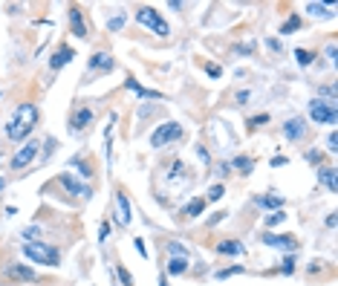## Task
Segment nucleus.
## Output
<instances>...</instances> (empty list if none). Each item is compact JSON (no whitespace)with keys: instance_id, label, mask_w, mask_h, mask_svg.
<instances>
[{"instance_id":"nucleus-1","label":"nucleus","mask_w":338,"mask_h":286,"mask_svg":"<svg viewBox=\"0 0 338 286\" xmlns=\"http://www.w3.org/2000/svg\"><path fill=\"white\" fill-rule=\"evenodd\" d=\"M38 119H41V113H38L35 104H18V110H15L12 119L6 122V136H9L12 142L26 139V136L38 127Z\"/></svg>"},{"instance_id":"nucleus-2","label":"nucleus","mask_w":338,"mask_h":286,"mask_svg":"<svg viewBox=\"0 0 338 286\" xmlns=\"http://www.w3.org/2000/svg\"><path fill=\"white\" fill-rule=\"evenodd\" d=\"M23 254L29 260H35L41 266H58L61 263V251L55 249V246H46V243H23Z\"/></svg>"},{"instance_id":"nucleus-3","label":"nucleus","mask_w":338,"mask_h":286,"mask_svg":"<svg viewBox=\"0 0 338 286\" xmlns=\"http://www.w3.org/2000/svg\"><path fill=\"white\" fill-rule=\"evenodd\" d=\"M136 20L142 23V26H148L151 32H156V35H162V38H168L171 35V26H168V20L162 18L156 9H148V6H142V9L136 12Z\"/></svg>"},{"instance_id":"nucleus-4","label":"nucleus","mask_w":338,"mask_h":286,"mask_svg":"<svg viewBox=\"0 0 338 286\" xmlns=\"http://www.w3.org/2000/svg\"><path fill=\"white\" fill-rule=\"evenodd\" d=\"M179 136H182V125H177V122H165V125H159L151 133V145L159 151V148H165V145L177 142Z\"/></svg>"},{"instance_id":"nucleus-5","label":"nucleus","mask_w":338,"mask_h":286,"mask_svg":"<svg viewBox=\"0 0 338 286\" xmlns=\"http://www.w3.org/2000/svg\"><path fill=\"white\" fill-rule=\"evenodd\" d=\"M309 119L318 122V125H335V104L332 101H321V99H312L309 101Z\"/></svg>"},{"instance_id":"nucleus-6","label":"nucleus","mask_w":338,"mask_h":286,"mask_svg":"<svg viewBox=\"0 0 338 286\" xmlns=\"http://www.w3.org/2000/svg\"><path fill=\"white\" fill-rule=\"evenodd\" d=\"M58 182L64 185V191H67L70 197H78V199H90V197H93V188L84 185V182H78L72 174H61V177H58Z\"/></svg>"},{"instance_id":"nucleus-7","label":"nucleus","mask_w":338,"mask_h":286,"mask_svg":"<svg viewBox=\"0 0 338 286\" xmlns=\"http://www.w3.org/2000/svg\"><path fill=\"white\" fill-rule=\"evenodd\" d=\"M41 151V142H38V139H29L26 145H23V148H20L18 153H15V156H12V168L15 170H20V168H26L29 162L35 159V153Z\"/></svg>"},{"instance_id":"nucleus-8","label":"nucleus","mask_w":338,"mask_h":286,"mask_svg":"<svg viewBox=\"0 0 338 286\" xmlns=\"http://www.w3.org/2000/svg\"><path fill=\"white\" fill-rule=\"evenodd\" d=\"M263 243H266L269 249H284V251H289V254L298 251V240H295V237H286V234L266 232V234H263Z\"/></svg>"},{"instance_id":"nucleus-9","label":"nucleus","mask_w":338,"mask_h":286,"mask_svg":"<svg viewBox=\"0 0 338 286\" xmlns=\"http://www.w3.org/2000/svg\"><path fill=\"white\" fill-rule=\"evenodd\" d=\"M284 136L289 139V142H301L303 136H306V122H303L301 116L286 119V125H284Z\"/></svg>"},{"instance_id":"nucleus-10","label":"nucleus","mask_w":338,"mask_h":286,"mask_svg":"<svg viewBox=\"0 0 338 286\" xmlns=\"http://www.w3.org/2000/svg\"><path fill=\"white\" fill-rule=\"evenodd\" d=\"M116 220H119V225H130V220H133L130 199H127L125 191H116Z\"/></svg>"},{"instance_id":"nucleus-11","label":"nucleus","mask_w":338,"mask_h":286,"mask_svg":"<svg viewBox=\"0 0 338 286\" xmlns=\"http://www.w3.org/2000/svg\"><path fill=\"white\" fill-rule=\"evenodd\" d=\"M72 58H75V49H72V46H58V49H55V55L49 58V70L58 72L61 67H67Z\"/></svg>"},{"instance_id":"nucleus-12","label":"nucleus","mask_w":338,"mask_h":286,"mask_svg":"<svg viewBox=\"0 0 338 286\" xmlns=\"http://www.w3.org/2000/svg\"><path fill=\"white\" fill-rule=\"evenodd\" d=\"M125 87L130 90V93H136L139 99H156V101H159V99H165V96H162L159 90H148V87H142V84H139V81L133 78V75H130V78L125 81Z\"/></svg>"},{"instance_id":"nucleus-13","label":"nucleus","mask_w":338,"mask_h":286,"mask_svg":"<svg viewBox=\"0 0 338 286\" xmlns=\"http://www.w3.org/2000/svg\"><path fill=\"white\" fill-rule=\"evenodd\" d=\"M90 122H93V110H90V107H78L75 113H72V119H70V130H72V133H78V130H84Z\"/></svg>"},{"instance_id":"nucleus-14","label":"nucleus","mask_w":338,"mask_h":286,"mask_svg":"<svg viewBox=\"0 0 338 286\" xmlns=\"http://www.w3.org/2000/svg\"><path fill=\"white\" fill-rule=\"evenodd\" d=\"M90 70L93 72H110L113 70V58L107 52H96L93 58H90Z\"/></svg>"},{"instance_id":"nucleus-15","label":"nucleus","mask_w":338,"mask_h":286,"mask_svg":"<svg viewBox=\"0 0 338 286\" xmlns=\"http://www.w3.org/2000/svg\"><path fill=\"white\" fill-rule=\"evenodd\" d=\"M70 26H72V35L87 38V26H84V15H81V9H78V6H72V9H70Z\"/></svg>"},{"instance_id":"nucleus-16","label":"nucleus","mask_w":338,"mask_h":286,"mask_svg":"<svg viewBox=\"0 0 338 286\" xmlns=\"http://www.w3.org/2000/svg\"><path fill=\"white\" fill-rule=\"evenodd\" d=\"M217 251H220V254H243L246 246H243L240 240H222V243H217Z\"/></svg>"},{"instance_id":"nucleus-17","label":"nucleus","mask_w":338,"mask_h":286,"mask_svg":"<svg viewBox=\"0 0 338 286\" xmlns=\"http://www.w3.org/2000/svg\"><path fill=\"white\" fill-rule=\"evenodd\" d=\"M9 275L15 277V280H35V269H29V266H9Z\"/></svg>"},{"instance_id":"nucleus-18","label":"nucleus","mask_w":338,"mask_h":286,"mask_svg":"<svg viewBox=\"0 0 338 286\" xmlns=\"http://www.w3.org/2000/svg\"><path fill=\"white\" fill-rule=\"evenodd\" d=\"M332 6H324V3H306V12H309V15H315V18H329V15H332Z\"/></svg>"},{"instance_id":"nucleus-19","label":"nucleus","mask_w":338,"mask_h":286,"mask_svg":"<svg viewBox=\"0 0 338 286\" xmlns=\"http://www.w3.org/2000/svg\"><path fill=\"white\" fill-rule=\"evenodd\" d=\"M185 269H188L185 258H171V263H168V275H185Z\"/></svg>"},{"instance_id":"nucleus-20","label":"nucleus","mask_w":338,"mask_h":286,"mask_svg":"<svg viewBox=\"0 0 338 286\" xmlns=\"http://www.w3.org/2000/svg\"><path fill=\"white\" fill-rule=\"evenodd\" d=\"M203 211H205V199H203V197L191 199V203H188V208H185V214H188V217H200Z\"/></svg>"},{"instance_id":"nucleus-21","label":"nucleus","mask_w":338,"mask_h":286,"mask_svg":"<svg viewBox=\"0 0 338 286\" xmlns=\"http://www.w3.org/2000/svg\"><path fill=\"white\" fill-rule=\"evenodd\" d=\"M318 177H321V182H324L329 191H335V168H324Z\"/></svg>"},{"instance_id":"nucleus-22","label":"nucleus","mask_w":338,"mask_h":286,"mask_svg":"<svg viewBox=\"0 0 338 286\" xmlns=\"http://www.w3.org/2000/svg\"><path fill=\"white\" fill-rule=\"evenodd\" d=\"M258 206H263V208H280V206H284V197H277V194H272V197H258Z\"/></svg>"},{"instance_id":"nucleus-23","label":"nucleus","mask_w":338,"mask_h":286,"mask_svg":"<svg viewBox=\"0 0 338 286\" xmlns=\"http://www.w3.org/2000/svg\"><path fill=\"white\" fill-rule=\"evenodd\" d=\"M298 26H301V18H298V15H289V18L284 20V26H280V35H289V32H295Z\"/></svg>"},{"instance_id":"nucleus-24","label":"nucleus","mask_w":338,"mask_h":286,"mask_svg":"<svg viewBox=\"0 0 338 286\" xmlns=\"http://www.w3.org/2000/svg\"><path fill=\"white\" fill-rule=\"evenodd\" d=\"M234 168L243 170V174H251V170H255V159H249V156H237V159H234Z\"/></svg>"},{"instance_id":"nucleus-25","label":"nucleus","mask_w":338,"mask_h":286,"mask_svg":"<svg viewBox=\"0 0 338 286\" xmlns=\"http://www.w3.org/2000/svg\"><path fill=\"white\" fill-rule=\"evenodd\" d=\"M125 20H127V15L125 12H119V15H113V18L107 20V29H110V32H119V29L125 26Z\"/></svg>"},{"instance_id":"nucleus-26","label":"nucleus","mask_w":338,"mask_h":286,"mask_svg":"<svg viewBox=\"0 0 338 286\" xmlns=\"http://www.w3.org/2000/svg\"><path fill=\"white\" fill-rule=\"evenodd\" d=\"M284 220H286V214H284V211H272V214H269L266 220H263V223H266L269 228H275V225H280Z\"/></svg>"},{"instance_id":"nucleus-27","label":"nucleus","mask_w":338,"mask_h":286,"mask_svg":"<svg viewBox=\"0 0 338 286\" xmlns=\"http://www.w3.org/2000/svg\"><path fill=\"white\" fill-rule=\"evenodd\" d=\"M23 237H26V240H41V234H44V228H41V225H29V228H23Z\"/></svg>"},{"instance_id":"nucleus-28","label":"nucleus","mask_w":338,"mask_h":286,"mask_svg":"<svg viewBox=\"0 0 338 286\" xmlns=\"http://www.w3.org/2000/svg\"><path fill=\"white\" fill-rule=\"evenodd\" d=\"M295 58H298V64H301V67H309L315 55H312V52H306V49H295Z\"/></svg>"},{"instance_id":"nucleus-29","label":"nucleus","mask_w":338,"mask_h":286,"mask_svg":"<svg viewBox=\"0 0 338 286\" xmlns=\"http://www.w3.org/2000/svg\"><path fill=\"white\" fill-rule=\"evenodd\" d=\"M243 272H246L243 266H232V269H220V272H217V277H220V280H226V277H232V275H243Z\"/></svg>"},{"instance_id":"nucleus-30","label":"nucleus","mask_w":338,"mask_h":286,"mask_svg":"<svg viewBox=\"0 0 338 286\" xmlns=\"http://www.w3.org/2000/svg\"><path fill=\"white\" fill-rule=\"evenodd\" d=\"M116 272H119V280H122L125 286H133V275H130L125 266H116Z\"/></svg>"},{"instance_id":"nucleus-31","label":"nucleus","mask_w":338,"mask_h":286,"mask_svg":"<svg viewBox=\"0 0 338 286\" xmlns=\"http://www.w3.org/2000/svg\"><path fill=\"white\" fill-rule=\"evenodd\" d=\"M168 249H171V254H174V258H185V254H188V249L182 246V243H171Z\"/></svg>"},{"instance_id":"nucleus-32","label":"nucleus","mask_w":338,"mask_h":286,"mask_svg":"<svg viewBox=\"0 0 338 286\" xmlns=\"http://www.w3.org/2000/svg\"><path fill=\"white\" fill-rule=\"evenodd\" d=\"M280 272H284V275H292V272H295V258H292V254L280 263Z\"/></svg>"},{"instance_id":"nucleus-33","label":"nucleus","mask_w":338,"mask_h":286,"mask_svg":"<svg viewBox=\"0 0 338 286\" xmlns=\"http://www.w3.org/2000/svg\"><path fill=\"white\" fill-rule=\"evenodd\" d=\"M222 194H226V188H222V185H211V188H208V199H220Z\"/></svg>"},{"instance_id":"nucleus-34","label":"nucleus","mask_w":338,"mask_h":286,"mask_svg":"<svg viewBox=\"0 0 338 286\" xmlns=\"http://www.w3.org/2000/svg\"><path fill=\"white\" fill-rule=\"evenodd\" d=\"M182 170H185V165H182V162H174V165H171V174H168V179H177L179 174H182Z\"/></svg>"},{"instance_id":"nucleus-35","label":"nucleus","mask_w":338,"mask_h":286,"mask_svg":"<svg viewBox=\"0 0 338 286\" xmlns=\"http://www.w3.org/2000/svg\"><path fill=\"white\" fill-rule=\"evenodd\" d=\"M72 168H78V170H81V177H84V179L90 177V165H84L81 159H72Z\"/></svg>"},{"instance_id":"nucleus-36","label":"nucleus","mask_w":338,"mask_h":286,"mask_svg":"<svg viewBox=\"0 0 338 286\" xmlns=\"http://www.w3.org/2000/svg\"><path fill=\"white\" fill-rule=\"evenodd\" d=\"M327 148H329V153H338V136L335 133L327 136Z\"/></svg>"},{"instance_id":"nucleus-37","label":"nucleus","mask_w":338,"mask_h":286,"mask_svg":"<svg viewBox=\"0 0 338 286\" xmlns=\"http://www.w3.org/2000/svg\"><path fill=\"white\" fill-rule=\"evenodd\" d=\"M266 122H269V116H266V113H260V116L249 119V127H255V125H266Z\"/></svg>"},{"instance_id":"nucleus-38","label":"nucleus","mask_w":338,"mask_h":286,"mask_svg":"<svg viewBox=\"0 0 338 286\" xmlns=\"http://www.w3.org/2000/svg\"><path fill=\"white\" fill-rule=\"evenodd\" d=\"M205 72H208L211 78H220V67H217V64H205Z\"/></svg>"},{"instance_id":"nucleus-39","label":"nucleus","mask_w":338,"mask_h":286,"mask_svg":"<svg viewBox=\"0 0 338 286\" xmlns=\"http://www.w3.org/2000/svg\"><path fill=\"white\" fill-rule=\"evenodd\" d=\"M321 93H324V96H329V99H332V104H335V84H327Z\"/></svg>"},{"instance_id":"nucleus-40","label":"nucleus","mask_w":338,"mask_h":286,"mask_svg":"<svg viewBox=\"0 0 338 286\" xmlns=\"http://www.w3.org/2000/svg\"><path fill=\"white\" fill-rule=\"evenodd\" d=\"M237 52H240V55H251V52H255V44H251V41H249V44L237 46Z\"/></svg>"},{"instance_id":"nucleus-41","label":"nucleus","mask_w":338,"mask_h":286,"mask_svg":"<svg viewBox=\"0 0 338 286\" xmlns=\"http://www.w3.org/2000/svg\"><path fill=\"white\" fill-rule=\"evenodd\" d=\"M249 99H251V93H249V90H240V93H237V104H246Z\"/></svg>"},{"instance_id":"nucleus-42","label":"nucleus","mask_w":338,"mask_h":286,"mask_svg":"<svg viewBox=\"0 0 338 286\" xmlns=\"http://www.w3.org/2000/svg\"><path fill=\"white\" fill-rule=\"evenodd\" d=\"M266 46L275 49V52H280V41H277V38H266Z\"/></svg>"},{"instance_id":"nucleus-43","label":"nucleus","mask_w":338,"mask_h":286,"mask_svg":"<svg viewBox=\"0 0 338 286\" xmlns=\"http://www.w3.org/2000/svg\"><path fill=\"white\" fill-rule=\"evenodd\" d=\"M107 234H110V225L104 223V225H101V228H98V240L104 243V240H107Z\"/></svg>"},{"instance_id":"nucleus-44","label":"nucleus","mask_w":338,"mask_h":286,"mask_svg":"<svg viewBox=\"0 0 338 286\" xmlns=\"http://www.w3.org/2000/svg\"><path fill=\"white\" fill-rule=\"evenodd\" d=\"M136 243V251L142 254V258H148V249H145V240H133Z\"/></svg>"},{"instance_id":"nucleus-45","label":"nucleus","mask_w":338,"mask_h":286,"mask_svg":"<svg viewBox=\"0 0 338 286\" xmlns=\"http://www.w3.org/2000/svg\"><path fill=\"white\" fill-rule=\"evenodd\" d=\"M229 170H232V165H229V162H222L220 168H217V177H226V174H229Z\"/></svg>"},{"instance_id":"nucleus-46","label":"nucleus","mask_w":338,"mask_h":286,"mask_svg":"<svg viewBox=\"0 0 338 286\" xmlns=\"http://www.w3.org/2000/svg\"><path fill=\"white\" fill-rule=\"evenodd\" d=\"M327 58H329L332 64H335V44H329V46H327Z\"/></svg>"},{"instance_id":"nucleus-47","label":"nucleus","mask_w":338,"mask_h":286,"mask_svg":"<svg viewBox=\"0 0 338 286\" xmlns=\"http://www.w3.org/2000/svg\"><path fill=\"white\" fill-rule=\"evenodd\" d=\"M272 165H275V168H284L286 159H284V156H275V159H272Z\"/></svg>"},{"instance_id":"nucleus-48","label":"nucleus","mask_w":338,"mask_h":286,"mask_svg":"<svg viewBox=\"0 0 338 286\" xmlns=\"http://www.w3.org/2000/svg\"><path fill=\"white\" fill-rule=\"evenodd\" d=\"M3 188H6V179H3V177H0V191H3Z\"/></svg>"},{"instance_id":"nucleus-49","label":"nucleus","mask_w":338,"mask_h":286,"mask_svg":"<svg viewBox=\"0 0 338 286\" xmlns=\"http://www.w3.org/2000/svg\"><path fill=\"white\" fill-rule=\"evenodd\" d=\"M159 286H168V280H165V277H162V283H159Z\"/></svg>"}]
</instances>
